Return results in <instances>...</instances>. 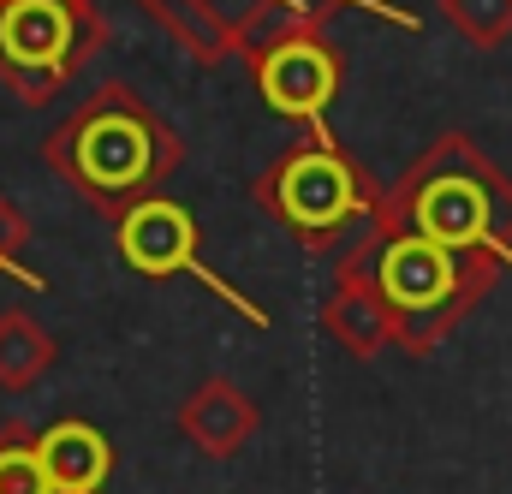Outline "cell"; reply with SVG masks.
<instances>
[{
	"label": "cell",
	"instance_id": "cell-16",
	"mask_svg": "<svg viewBox=\"0 0 512 494\" xmlns=\"http://www.w3.org/2000/svg\"><path fill=\"white\" fill-rule=\"evenodd\" d=\"M328 6H364V12H376V18H393V24L417 30V18H411V12H399V6H382V0H328Z\"/></svg>",
	"mask_w": 512,
	"mask_h": 494
},
{
	"label": "cell",
	"instance_id": "cell-2",
	"mask_svg": "<svg viewBox=\"0 0 512 494\" xmlns=\"http://www.w3.org/2000/svg\"><path fill=\"white\" fill-rule=\"evenodd\" d=\"M370 227L423 233L447 250H477L512 268V179L477 149V137H435L382 191Z\"/></svg>",
	"mask_w": 512,
	"mask_h": 494
},
{
	"label": "cell",
	"instance_id": "cell-7",
	"mask_svg": "<svg viewBox=\"0 0 512 494\" xmlns=\"http://www.w3.org/2000/svg\"><path fill=\"white\" fill-rule=\"evenodd\" d=\"M114 245H120V262H126L137 280H179V274H191V280H203L221 304H233L251 328H268V310H256L239 286H227V280L203 262V227H197V215H191L179 197L155 191V197L131 203L126 215L114 221Z\"/></svg>",
	"mask_w": 512,
	"mask_h": 494
},
{
	"label": "cell",
	"instance_id": "cell-15",
	"mask_svg": "<svg viewBox=\"0 0 512 494\" xmlns=\"http://www.w3.org/2000/svg\"><path fill=\"white\" fill-rule=\"evenodd\" d=\"M24 250H30V221H24V215H18V203L0 191V274H12L18 286L42 292V274L24 262Z\"/></svg>",
	"mask_w": 512,
	"mask_h": 494
},
{
	"label": "cell",
	"instance_id": "cell-13",
	"mask_svg": "<svg viewBox=\"0 0 512 494\" xmlns=\"http://www.w3.org/2000/svg\"><path fill=\"white\" fill-rule=\"evenodd\" d=\"M0 494H54L48 489V471H42L36 429H24V423H12L0 435Z\"/></svg>",
	"mask_w": 512,
	"mask_h": 494
},
{
	"label": "cell",
	"instance_id": "cell-10",
	"mask_svg": "<svg viewBox=\"0 0 512 494\" xmlns=\"http://www.w3.org/2000/svg\"><path fill=\"white\" fill-rule=\"evenodd\" d=\"M36 447H42V471L54 494H102L114 477V441L84 417H60L36 429Z\"/></svg>",
	"mask_w": 512,
	"mask_h": 494
},
{
	"label": "cell",
	"instance_id": "cell-6",
	"mask_svg": "<svg viewBox=\"0 0 512 494\" xmlns=\"http://www.w3.org/2000/svg\"><path fill=\"white\" fill-rule=\"evenodd\" d=\"M102 48L108 18L96 0H0V84L24 108H48Z\"/></svg>",
	"mask_w": 512,
	"mask_h": 494
},
{
	"label": "cell",
	"instance_id": "cell-5",
	"mask_svg": "<svg viewBox=\"0 0 512 494\" xmlns=\"http://www.w3.org/2000/svg\"><path fill=\"white\" fill-rule=\"evenodd\" d=\"M239 60H251L262 108L298 125L328 120V108L346 84V60L328 42V30L304 24L280 6H262V0H251L239 18Z\"/></svg>",
	"mask_w": 512,
	"mask_h": 494
},
{
	"label": "cell",
	"instance_id": "cell-14",
	"mask_svg": "<svg viewBox=\"0 0 512 494\" xmlns=\"http://www.w3.org/2000/svg\"><path fill=\"white\" fill-rule=\"evenodd\" d=\"M441 18L471 48H501L512 36V0H441Z\"/></svg>",
	"mask_w": 512,
	"mask_h": 494
},
{
	"label": "cell",
	"instance_id": "cell-12",
	"mask_svg": "<svg viewBox=\"0 0 512 494\" xmlns=\"http://www.w3.org/2000/svg\"><path fill=\"white\" fill-rule=\"evenodd\" d=\"M60 364V340L30 310H0V387L24 393Z\"/></svg>",
	"mask_w": 512,
	"mask_h": 494
},
{
	"label": "cell",
	"instance_id": "cell-3",
	"mask_svg": "<svg viewBox=\"0 0 512 494\" xmlns=\"http://www.w3.org/2000/svg\"><path fill=\"white\" fill-rule=\"evenodd\" d=\"M334 268H346V274H358L382 292L387 310L399 316V346L411 358H423L489 298V286L501 280L507 262L477 256V250H447L435 239H423V233L364 221V239L340 250Z\"/></svg>",
	"mask_w": 512,
	"mask_h": 494
},
{
	"label": "cell",
	"instance_id": "cell-4",
	"mask_svg": "<svg viewBox=\"0 0 512 494\" xmlns=\"http://www.w3.org/2000/svg\"><path fill=\"white\" fill-rule=\"evenodd\" d=\"M256 203L274 227H286L304 250H340V239L376 215L382 191L364 173L358 155H346V143L322 125H304V137H292L262 173H256Z\"/></svg>",
	"mask_w": 512,
	"mask_h": 494
},
{
	"label": "cell",
	"instance_id": "cell-1",
	"mask_svg": "<svg viewBox=\"0 0 512 494\" xmlns=\"http://www.w3.org/2000/svg\"><path fill=\"white\" fill-rule=\"evenodd\" d=\"M42 161L102 221H120L131 203L155 197L179 173L185 143H179V131L161 120L131 84L108 78V84H96L66 120L42 137Z\"/></svg>",
	"mask_w": 512,
	"mask_h": 494
},
{
	"label": "cell",
	"instance_id": "cell-8",
	"mask_svg": "<svg viewBox=\"0 0 512 494\" xmlns=\"http://www.w3.org/2000/svg\"><path fill=\"white\" fill-rule=\"evenodd\" d=\"M173 423H179V435H185L203 459H233V453H245L256 441L262 411H256V399L233 381V375H209V381H197V387L179 399Z\"/></svg>",
	"mask_w": 512,
	"mask_h": 494
},
{
	"label": "cell",
	"instance_id": "cell-11",
	"mask_svg": "<svg viewBox=\"0 0 512 494\" xmlns=\"http://www.w3.org/2000/svg\"><path fill=\"white\" fill-rule=\"evenodd\" d=\"M179 48L185 60H197L203 72L239 60V12L221 6V0H137Z\"/></svg>",
	"mask_w": 512,
	"mask_h": 494
},
{
	"label": "cell",
	"instance_id": "cell-9",
	"mask_svg": "<svg viewBox=\"0 0 512 494\" xmlns=\"http://www.w3.org/2000/svg\"><path fill=\"white\" fill-rule=\"evenodd\" d=\"M316 322L346 358H382L387 346H399V316L387 310V298L346 268H334V286H328Z\"/></svg>",
	"mask_w": 512,
	"mask_h": 494
}]
</instances>
